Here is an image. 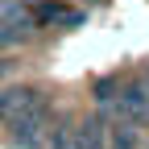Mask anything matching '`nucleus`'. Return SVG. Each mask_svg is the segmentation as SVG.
<instances>
[{
    "mask_svg": "<svg viewBox=\"0 0 149 149\" xmlns=\"http://www.w3.org/2000/svg\"><path fill=\"white\" fill-rule=\"evenodd\" d=\"M137 83L145 87V95H149V70H141V74H137Z\"/></svg>",
    "mask_w": 149,
    "mask_h": 149,
    "instance_id": "1a4fd4ad",
    "label": "nucleus"
},
{
    "mask_svg": "<svg viewBox=\"0 0 149 149\" xmlns=\"http://www.w3.org/2000/svg\"><path fill=\"white\" fill-rule=\"evenodd\" d=\"M141 137H137V124L128 120H108V149H137Z\"/></svg>",
    "mask_w": 149,
    "mask_h": 149,
    "instance_id": "423d86ee",
    "label": "nucleus"
},
{
    "mask_svg": "<svg viewBox=\"0 0 149 149\" xmlns=\"http://www.w3.org/2000/svg\"><path fill=\"white\" fill-rule=\"evenodd\" d=\"M4 128H8V141H13V145H21V149H42V145H46V133H50V100L33 104L29 112H21V116L8 120Z\"/></svg>",
    "mask_w": 149,
    "mask_h": 149,
    "instance_id": "f257e3e1",
    "label": "nucleus"
},
{
    "mask_svg": "<svg viewBox=\"0 0 149 149\" xmlns=\"http://www.w3.org/2000/svg\"><path fill=\"white\" fill-rule=\"evenodd\" d=\"M0 74H4V66H0Z\"/></svg>",
    "mask_w": 149,
    "mask_h": 149,
    "instance_id": "9d476101",
    "label": "nucleus"
},
{
    "mask_svg": "<svg viewBox=\"0 0 149 149\" xmlns=\"http://www.w3.org/2000/svg\"><path fill=\"white\" fill-rule=\"evenodd\" d=\"M17 42H21V37H17L13 29H4V25H0V50H8V46H17Z\"/></svg>",
    "mask_w": 149,
    "mask_h": 149,
    "instance_id": "6e6552de",
    "label": "nucleus"
},
{
    "mask_svg": "<svg viewBox=\"0 0 149 149\" xmlns=\"http://www.w3.org/2000/svg\"><path fill=\"white\" fill-rule=\"evenodd\" d=\"M0 25L4 29H13L17 37H33V29H37V21H33V8L25 4V0H0Z\"/></svg>",
    "mask_w": 149,
    "mask_h": 149,
    "instance_id": "20e7f679",
    "label": "nucleus"
},
{
    "mask_svg": "<svg viewBox=\"0 0 149 149\" xmlns=\"http://www.w3.org/2000/svg\"><path fill=\"white\" fill-rule=\"evenodd\" d=\"M29 8H33V21L37 25H66V29L83 25V13L70 8V4H62V0H37V4H29Z\"/></svg>",
    "mask_w": 149,
    "mask_h": 149,
    "instance_id": "7ed1b4c3",
    "label": "nucleus"
},
{
    "mask_svg": "<svg viewBox=\"0 0 149 149\" xmlns=\"http://www.w3.org/2000/svg\"><path fill=\"white\" fill-rule=\"evenodd\" d=\"M46 95L37 87H4L0 91V124H8V120H17L21 112H29L33 104H42Z\"/></svg>",
    "mask_w": 149,
    "mask_h": 149,
    "instance_id": "f03ea898",
    "label": "nucleus"
},
{
    "mask_svg": "<svg viewBox=\"0 0 149 149\" xmlns=\"http://www.w3.org/2000/svg\"><path fill=\"white\" fill-rule=\"evenodd\" d=\"M79 149H108V120L100 112L79 120Z\"/></svg>",
    "mask_w": 149,
    "mask_h": 149,
    "instance_id": "39448f33",
    "label": "nucleus"
},
{
    "mask_svg": "<svg viewBox=\"0 0 149 149\" xmlns=\"http://www.w3.org/2000/svg\"><path fill=\"white\" fill-rule=\"evenodd\" d=\"M46 149H79V124L58 120V124L46 133Z\"/></svg>",
    "mask_w": 149,
    "mask_h": 149,
    "instance_id": "0eeeda50",
    "label": "nucleus"
}]
</instances>
